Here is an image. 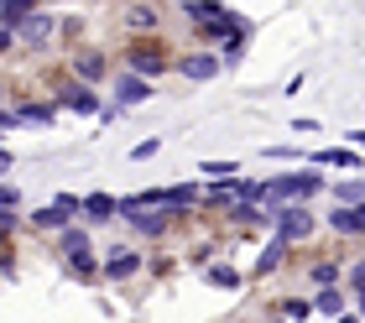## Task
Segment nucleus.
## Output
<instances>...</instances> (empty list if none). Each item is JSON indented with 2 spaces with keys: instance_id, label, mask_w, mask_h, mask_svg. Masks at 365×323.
<instances>
[{
  "instance_id": "nucleus-1",
  "label": "nucleus",
  "mask_w": 365,
  "mask_h": 323,
  "mask_svg": "<svg viewBox=\"0 0 365 323\" xmlns=\"http://www.w3.org/2000/svg\"><path fill=\"white\" fill-rule=\"evenodd\" d=\"M120 68H130V73H141V78H152L162 83L168 73H178V53L162 37H136V42H125L120 47Z\"/></svg>"
},
{
  "instance_id": "nucleus-2",
  "label": "nucleus",
  "mask_w": 365,
  "mask_h": 323,
  "mask_svg": "<svg viewBox=\"0 0 365 323\" xmlns=\"http://www.w3.org/2000/svg\"><path fill=\"white\" fill-rule=\"evenodd\" d=\"M53 99H58L63 115H78V121H99V110H105L99 89H94V83H84V78H73V73L53 83Z\"/></svg>"
},
{
  "instance_id": "nucleus-3",
  "label": "nucleus",
  "mask_w": 365,
  "mask_h": 323,
  "mask_svg": "<svg viewBox=\"0 0 365 323\" xmlns=\"http://www.w3.org/2000/svg\"><path fill=\"white\" fill-rule=\"evenodd\" d=\"M178 219L173 209H130V203H120V225L136 235V240H168V235L178 230Z\"/></svg>"
},
{
  "instance_id": "nucleus-4",
  "label": "nucleus",
  "mask_w": 365,
  "mask_h": 323,
  "mask_svg": "<svg viewBox=\"0 0 365 323\" xmlns=\"http://www.w3.org/2000/svg\"><path fill=\"white\" fill-rule=\"evenodd\" d=\"M225 73V58H220V47H182L178 53V78H188V83H209V78H220Z\"/></svg>"
},
{
  "instance_id": "nucleus-5",
  "label": "nucleus",
  "mask_w": 365,
  "mask_h": 323,
  "mask_svg": "<svg viewBox=\"0 0 365 323\" xmlns=\"http://www.w3.org/2000/svg\"><path fill=\"white\" fill-rule=\"evenodd\" d=\"M282 240H292V245H308L313 235H319V214L308 209V203H287V209H277V230Z\"/></svg>"
},
{
  "instance_id": "nucleus-6",
  "label": "nucleus",
  "mask_w": 365,
  "mask_h": 323,
  "mask_svg": "<svg viewBox=\"0 0 365 323\" xmlns=\"http://www.w3.org/2000/svg\"><path fill=\"white\" fill-rule=\"evenodd\" d=\"M146 271V256L136 245H110L105 250V287H130Z\"/></svg>"
},
{
  "instance_id": "nucleus-7",
  "label": "nucleus",
  "mask_w": 365,
  "mask_h": 323,
  "mask_svg": "<svg viewBox=\"0 0 365 323\" xmlns=\"http://www.w3.org/2000/svg\"><path fill=\"white\" fill-rule=\"evenodd\" d=\"M16 37H21V47H31V53H47V47L63 37V16H53V11L42 6L37 16H31V21L16 26Z\"/></svg>"
},
{
  "instance_id": "nucleus-8",
  "label": "nucleus",
  "mask_w": 365,
  "mask_h": 323,
  "mask_svg": "<svg viewBox=\"0 0 365 323\" xmlns=\"http://www.w3.org/2000/svg\"><path fill=\"white\" fill-rule=\"evenodd\" d=\"M240 26H251V21H245L240 11H225V16H209V21H198V26H188V31H193L198 47H225Z\"/></svg>"
},
{
  "instance_id": "nucleus-9",
  "label": "nucleus",
  "mask_w": 365,
  "mask_h": 323,
  "mask_svg": "<svg viewBox=\"0 0 365 323\" xmlns=\"http://www.w3.org/2000/svg\"><path fill=\"white\" fill-rule=\"evenodd\" d=\"M225 219L235 225L240 235H261V230H277V209L272 203H230Z\"/></svg>"
},
{
  "instance_id": "nucleus-10",
  "label": "nucleus",
  "mask_w": 365,
  "mask_h": 323,
  "mask_svg": "<svg viewBox=\"0 0 365 323\" xmlns=\"http://www.w3.org/2000/svg\"><path fill=\"white\" fill-rule=\"evenodd\" d=\"M110 89H115V105L136 110V105H146V99L157 94V83H152V78H141V73H130V68H120V73L110 78Z\"/></svg>"
},
{
  "instance_id": "nucleus-11",
  "label": "nucleus",
  "mask_w": 365,
  "mask_h": 323,
  "mask_svg": "<svg viewBox=\"0 0 365 323\" xmlns=\"http://www.w3.org/2000/svg\"><path fill=\"white\" fill-rule=\"evenodd\" d=\"M68 73H73V78H84V83H94V89H99V83L110 78V58L99 53V47H73V53H68Z\"/></svg>"
},
{
  "instance_id": "nucleus-12",
  "label": "nucleus",
  "mask_w": 365,
  "mask_h": 323,
  "mask_svg": "<svg viewBox=\"0 0 365 323\" xmlns=\"http://www.w3.org/2000/svg\"><path fill=\"white\" fill-rule=\"evenodd\" d=\"M73 209H63V203L53 198V203H31V214H26V230H37V235H63L73 225Z\"/></svg>"
},
{
  "instance_id": "nucleus-13",
  "label": "nucleus",
  "mask_w": 365,
  "mask_h": 323,
  "mask_svg": "<svg viewBox=\"0 0 365 323\" xmlns=\"http://www.w3.org/2000/svg\"><path fill=\"white\" fill-rule=\"evenodd\" d=\"M292 240H282V235H272V240L267 245H261V256H256V266H251V282H267V277H277V271L282 266H287L292 261Z\"/></svg>"
},
{
  "instance_id": "nucleus-14",
  "label": "nucleus",
  "mask_w": 365,
  "mask_h": 323,
  "mask_svg": "<svg viewBox=\"0 0 365 323\" xmlns=\"http://www.w3.org/2000/svg\"><path fill=\"white\" fill-rule=\"evenodd\" d=\"M125 31L130 37H162V6L157 0H136V6H125Z\"/></svg>"
},
{
  "instance_id": "nucleus-15",
  "label": "nucleus",
  "mask_w": 365,
  "mask_h": 323,
  "mask_svg": "<svg viewBox=\"0 0 365 323\" xmlns=\"http://www.w3.org/2000/svg\"><path fill=\"white\" fill-rule=\"evenodd\" d=\"M204 287H214V292H245L251 271H240L235 261H204Z\"/></svg>"
},
{
  "instance_id": "nucleus-16",
  "label": "nucleus",
  "mask_w": 365,
  "mask_h": 323,
  "mask_svg": "<svg viewBox=\"0 0 365 323\" xmlns=\"http://www.w3.org/2000/svg\"><path fill=\"white\" fill-rule=\"evenodd\" d=\"M16 115H21V125H31V130H47V125H58V99L47 94V99H16Z\"/></svg>"
},
{
  "instance_id": "nucleus-17",
  "label": "nucleus",
  "mask_w": 365,
  "mask_h": 323,
  "mask_svg": "<svg viewBox=\"0 0 365 323\" xmlns=\"http://www.w3.org/2000/svg\"><path fill=\"white\" fill-rule=\"evenodd\" d=\"M120 219V198L115 193H84V225L89 230H105Z\"/></svg>"
},
{
  "instance_id": "nucleus-18",
  "label": "nucleus",
  "mask_w": 365,
  "mask_h": 323,
  "mask_svg": "<svg viewBox=\"0 0 365 323\" xmlns=\"http://www.w3.org/2000/svg\"><path fill=\"white\" fill-rule=\"evenodd\" d=\"M308 162L329 167V173H360V146H319Z\"/></svg>"
},
{
  "instance_id": "nucleus-19",
  "label": "nucleus",
  "mask_w": 365,
  "mask_h": 323,
  "mask_svg": "<svg viewBox=\"0 0 365 323\" xmlns=\"http://www.w3.org/2000/svg\"><path fill=\"white\" fill-rule=\"evenodd\" d=\"M329 230H334L339 240H360V235H365L360 203H334V209H329Z\"/></svg>"
},
{
  "instance_id": "nucleus-20",
  "label": "nucleus",
  "mask_w": 365,
  "mask_h": 323,
  "mask_svg": "<svg viewBox=\"0 0 365 323\" xmlns=\"http://www.w3.org/2000/svg\"><path fill=\"white\" fill-rule=\"evenodd\" d=\"M350 308H355L350 287H319V292H313V313H319V318H339V313H350Z\"/></svg>"
},
{
  "instance_id": "nucleus-21",
  "label": "nucleus",
  "mask_w": 365,
  "mask_h": 323,
  "mask_svg": "<svg viewBox=\"0 0 365 323\" xmlns=\"http://www.w3.org/2000/svg\"><path fill=\"white\" fill-rule=\"evenodd\" d=\"M303 282L319 292V287H344V266L334 261V256H313L308 266H303Z\"/></svg>"
},
{
  "instance_id": "nucleus-22",
  "label": "nucleus",
  "mask_w": 365,
  "mask_h": 323,
  "mask_svg": "<svg viewBox=\"0 0 365 323\" xmlns=\"http://www.w3.org/2000/svg\"><path fill=\"white\" fill-rule=\"evenodd\" d=\"M53 250H58V261L63 256H78V250H94V230L84 225V219H73L63 235H53Z\"/></svg>"
},
{
  "instance_id": "nucleus-23",
  "label": "nucleus",
  "mask_w": 365,
  "mask_h": 323,
  "mask_svg": "<svg viewBox=\"0 0 365 323\" xmlns=\"http://www.w3.org/2000/svg\"><path fill=\"white\" fill-rule=\"evenodd\" d=\"M334 203H365V173H344L334 188H329Z\"/></svg>"
},
{
  "instance_id": "nucleus-24",
  "label": "nucleus",
  "mask_w": 365,
  "mask_h": 323,
  "mask_svg": "<svg viewBox=\"0 0 365 323\" xmlns=\"http://www.w3.org/2000/svg\"><path fill=\"white\" fill-rule=\"evenodd\" d=\"M42 11V0H0V26H21Z\"/></svg>"
},
{
  "instance_id": "nucleus-25",
  "label": "nucleus",
  "mask_w": 365,
  "mask_h": 323,
  "mask_svg": "<svg viewBox=\"0 0 365 323\" xmlns=\"http://www.w3.org/2000/svg\"><path fill=\"white\" fill-rule=\"evenodd\" d=\"M251 37H256V26H240L235 37H230V42L220 47V58H225V68H240V58H245V47H251Z\"/></svg>"
},
{
  "instance_id": "nucleus-26",
  "label": "nucleus",
  "mask_w": 365,
  "mask_h": 323,
  "mask_svg": "<svg viewBox=\"0 0 365 323\" xmlns=\"http://www.w3.org/2000/svg\"><path fill=\"white\" fill-rule=\"evenodd\" d=\"M225 11H230L225 0H182V16H188V26L209 21V16H225Z\"/></svg>"
},
{
  "instance_id": "nucleus-27",
  "label": "nucleus",
  "mask_w": 365,
  "mask_h": 323,
  "mask_svg": "<svg viewBox=\"0 0 365 323\" xmlns=\"http://www.w3.org/2000/svg\"><path fill=\"white\" fill-rule=\"evenodd\" d=\"M277 313H282V318H292V323L319 318V313H313V297H282V302H277Z\"/></svg>"
},
{
  "instance_id": "nucleus-28",
  "label": "nucleus",
  "mask_w": 365,
  "mask_h": 323,
  "mask_svg": "<svg viewBox=\"0 0 365 323\" xmlns=\"http://www.w3.org/2000/svg\"><path fill=\"white\" fill-rule=\"evenodd\" d=\"M235 203H267V183L235 173Z\"/></svg>"
},
{
  "instance_id": "nucleus-29",
  "label": "nucleus",
  "mask_w": 365,
  "mask_h": 323,
  "mask_svg": "<svg viewBox=\"0 0 365 323\" xmlns=\"http://www.w3.org/2000/svg\"><path fill=\"white\" fill-rule=\"evenodd\" d=\"M344 287H350V292H365V250L344 266Z\"/></svg>"
},
{
  "instance_id": "nucleus-30",
  "label": "nucleus",
  "mask_w": 365,
  "mask_h": 323,
  "mask_svg": "<svg viewBox=\"0 0 365 323\" xmlns=\"http://www.w3.org/2000/svg\"><path fill=\"white\" fill-rule=\"evenodd\" d=\"M0 209H6V214H21V188H16L11 178L0 183Z\"/></svg>"
},
{
  "instance_id": "nucleus-31",
  "label": "nucleus",
  "mask_w": 365,
  "mask_h": 323,
  "mask_svg": "<svg viewBox=\"0 0 365 323\" xmlns=\"http://www.w3.org/2000/svg\"><path fill=\"white\" fill-rule=\"evenodd\" d=\"M157 151H162V135H146V141H136V146H130V162H152Z\"/></svg>"
},
{
  "instance_id": "nucleus-32",
  "label": "nucleus",
  "mask_w": 365,
  "mask_h": 323,
  "mask_svg": "<svg viewBox=\"0 0 365 323\" xmlns=\"http://www.w3.org/2000/svg\"><path fill=\"white\" fill-rule=\"evenodd\" d=\"M261 151H267L272 162H287V167H297V162H308V157H303V151H297V146H261Z\"/></svg>"
},
{
  "instance_id": "nucleus-33",
  "label": "nucleus",
  "mask_w": 365,
  "mask_h": 323,
  "mask_svg": "<svg viewBox=\"0 0 365 323\" xmlns=\"http://www.w3.org/2000/svg\"><path fill=\"white\" fill-rule=\"evenodd\" d=\"M240 173V162H204V183L209 178H235Z\"/></svg>"
},
{
  "instance_id": "nucleus-34",
  "label": "nucleus",
  "mask_w": 365,
  "mask_h": 323,
  "mask_svg": "<svg viewBox=\"0 0 365 323\" xmlns=\"http://www.w3.org/2000/svg\"><path fill=\"white\" fill-rule=\"evenodd\" d=\"M120 115H125V105H115V99H110V105L99 110V121H94V125H99V130H110L115 121H120Z\"/></svg>"
},
{
  "instance_id": "nucleus-35",
  "label": "nucleus",
  "mask_w": 365,
  "mask_h": 323,
  "mask_svg": "<svg viewBox=\"0 0 365 323\" xmlns=\"http://www.w3.org/2000/svg\"><path fill=\"white\" fill-rule=\"evenodd\" d=\"M53 198H58V203H63V209H73V214H78V219H84V198H78V193H73V188H58V193H53Z\"/></svg>"
},
{
  "instance_id": "nucleus-36",
  "label": "nucleus",
  "mask_w": 365,
  "mask_h": 323,
  "mask_svg": "<svg viewBox=\"0 0 365 323\" xmlns=\"http://www.w3.org/2000/svg\"><path fill=\"white\" fill-rule=\"evenodd\" d=\"M63 37H68V42H73V37H84V21H73V16H63Z\"/></svg>"
},
{
  "instance_id": "nucleus-37",
  "label": "nucleus",
  "mask_w": 365,
  "mask_h": 323,
  "mask_svg": "<svg viewBox=\"0 0 365 323\" xmlns=\"http://www.w3.org/2000/svg\"><path fill=\"white\" fill-rule=\"evenodd\" d=\"M329 323H365V318H360V313L350 308V313H339V318H329Z\"/></svg>"
},
{
  "instance_id": "nucleus-38",
  "label": "nucleus",
  "mask_w": 365,
  "mask_h": 323,
  "mask_svg": "<svg viewBox=\"0 0 365 323\" xmlns=\"http://www.w3.org/2000/svg\"><path fill=\"white\" fill-rule=\"evenodd\" d=\"M350 146H360V151H365V125H360V130H350Z\"/></svg>"
},
{
  "instance_id": "nucleus-39",
  "label": "nucleus",
  "mask_w": 365,
  "mask_h": 323,
  "mask_svg": "<svg viewBox=\"0 0 365 323\" xmlns=\"http://www.w3.org/2000/svg\"><path fill=\"white\" fill-rule=\"evenodd\" d=\"M355 313H360V318H365V292H355Z\"/></svg>"
},
{
  "instance_id": "nucleus-40",
  "label": "nucleus",
  "mask_w": 365,
  "mask_h": 323,
  "mask_svg": "<svg viewBox=\"0 0 365 323\" xmlns=\"http://www.w3.org/2000/svg\"><path fill=\"white\" fill-rule=\"evenodd\" d=\"M267 323H292V318H282V313H277V318H267Z\"/></svg>"
},
{
  "instance_id": "nucleus-41",
  "label": "nucleus",
  "mask_w": 365,
  "mask_h": 323,
  "mask_svg": "<svg viewBox=\"0 0 365 323\" xmlns=\"http://www.w3.org/2000/svg\"><path fill=\"white\" fill-rule=\"evenodd\" d=\"M360 250H365V235H360Z\"/></svg>"
}]
</instances>
